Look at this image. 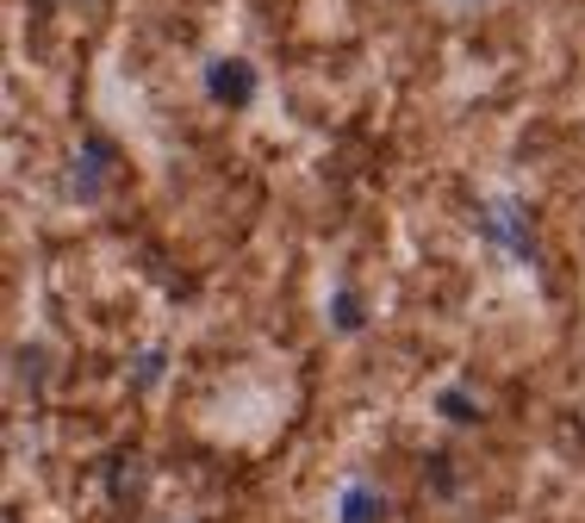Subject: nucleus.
Here are the masks:
<instances>
[{
  "label": "nucleus",
  "mask_w": 585,
  "mask_h": 523,
  "mask_svg": "<svg viewBox=\"0 0 585 523\" xmlns=\"http://www.w3.org/2000/svg\"><path fill=\"white\" fill-rule=\"evenodd\" d=\"M374 517H380V499L362 492V486H349L343 492V523H374Z\"/></svg>",
  "instance_id": "f257e3e1"
}]
</instances>
